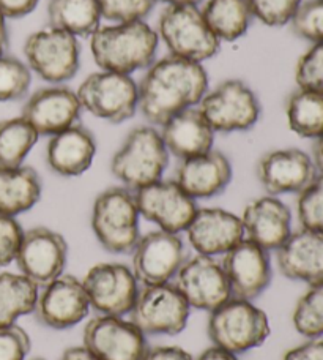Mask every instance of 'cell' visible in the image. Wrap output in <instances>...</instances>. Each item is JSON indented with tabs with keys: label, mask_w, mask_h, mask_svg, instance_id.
<instances>
[{
	"label": "cell",
	"mask_w": 323,
	"mask_h": 360,
	"mask_svg": "<svg viewBox=\"0 0 323 360\" xmlns=\"http://www.w3.org/2000/svg\"><path fill=\"white\" fill-rule=\"evenodd\" d=\"M176 286L191 308L209 313L232 297L228 276L215 256L197 253L186 259L176 275Z\"/></svg>",
	"instance_id": "17"
},
{
	"label": "cell",
	"mask_w": 323,
	"mask_h": 360,
	"mask_svg": "<svg viewBox=\"0 0 323 360\" xmlns=\"http://www.w3.org/2000/svg\"><path fill=\"white\" fill-rule=\"evenodd\" d=\"M286 117L296 136L317 139L323 134V94L296 87L286 100Z\"/></svg>",
	"instance_id": "30"
},
{
	"label": "cell",
	"mask_w": 323,
	"mask_h": 360,
	"mask_svg": "<svg viewBox=\"0 0 323 360\" xmlns=\"http://www.w3.org/2000/svg\"><path fill=\"white\" fill-rule=\"evenodd\" d=\"M139 209L134 191L124 185L109 186L96 196L92 207V229L109 253H131L140 237Z\"/></svg>",
	"instance_id": "4"
},
{
	"label": "cell",
	"mask_w": 323,
	"mask_h": 360,
	"mask_svg": "<svg viewBox=\"0 0 323 360\" xmlns=\"http://www.w3.org/2000/svg\"><path fill=\"white\" fill-rule=\"evenodd\" d=\"M134 196L140 217L157 224L158 229L173 234L186 231L199 209L197 202L176 180L161 179L134 191Z\"/></svg>",
	"instance_id": "14"
},
{
	"label": "cell",
	"mask_w": 323,
	"mask_h": 360,
	"mask_svg": "<svg viewBox=\"0 0 323 360\" xmlns=\"http://www.w3.org/2000/svg\"><path fill=\"white\" fill-rule=\"evenodd\" d=\"M171 56L204 63L219 53L221 43L209 29L197 5H167L154 29Z\"/></svg>",
	"instance_id": "6"
},
{
	"label": "cell",
	"mask_w": 323,
	"mask_h": 360,
	"mask_svg": "<svg viewBox=\"0 0 323 360\" xmlns=\"http://www.w3.org/2000/svg\"><path fill=\"white\" fill-rule=\"evenodd\" d=\"M38 134L22 115L0 120V166L16 168L38 143Z\"/></svg>",
	"instance_id": "32"
},
{
	"label": "cell",
	"mask_w": 323,
	"mask_h": 360,
	"mask_svg": "<svg viewBox=\"0 0 323 360\" xmlns=\"http://www.w3.org/2000/svg\"><path fill=\"white\" fill-rule=\"evenodd\" d=\"M82 285L88 295L90 307L100 314L125 316L134 305L139 281L131 267L120 262H100L84 276Z\"/></svg>",
	"instance_id": "13"
},
{
	"label": "cell",
	"mask_w": 323,
	"mask_h": 360,
	"mask_svg": "<svg viewBox=\"0 0 323 360\" xmlns=\"http://www.w3.org/2000/svg\"><path fill=\"white\" fill-rule=\"evenodd\" d=\"M84 348L98 360H142L145 335L124 316L100 314L84 327Z\"/></svg>",
	"instance_id": "16"
},
{
	"label": "cell",
	"mask_w": 323,
	"mask_h": 360,
	"mask_svg": "<svg viewBox=\"0 0 323 360\" xmlns=\"http://www.w3.org/2000/svg\"><path fill=\"white\" fill-rule=\"evenodd\" d=\"M8 27H6V18L0 13V57L5 56L8 49Z\"/></svg>",
	"instance_id": "48"
},
{
	"label": "cell",
	"mask_w": 323,
	"mask_h": 360,
	"mask_svg": "<svg viewBox=\"0 0 323 360\" xmlns=\"http://www.w3.org/2000/svg\"><path fill=\"white\" fill-rule=\"evenodd\" d=\"M232 176L230 160L223 152L211 149L202 155L180 160L176 182L197 201L221 195L232 182Z\"/></svg>",
	"instance_id": "24"
},
{
	"label": "cell",
	"mask_w": 323,
	"mask_h": 360,
	"mask_svg": "<svg viewBox=\"0 0 323 360\" xmlns=\"http://www.w3.org/2000/svg\"><path fill=\"white\" fill-rule=\"evenodd\" d=\"M167 152L178 160L192 158L213 149L215 131L197 106L178 112L161 125Z\"/></svg>",
	"instance_id": "26"
},
{
	"label": "cell",
	"mask_w": 323,
	"mask_h": 360,
	"mask_svg": "<svg viewBox=\"0 0 323 360\" xmlns=\"http://www.w3.org/2000/svg\"><path fill=\"white\" fill-rule=\"evenodd\" d=\"M131 255V270L142 286L169 283L186 261L182 237L163 229L140 236Z\"/></svg>",
	"instance_id": "11"
},
{
	"label": "cell",
	"mask_w": 323,
	"mask_h": 360,
	"mask_svg": "<svg viewBox=\"0 0 323 360\" xmlns=\"http://www.w3.org/2000/svg\"><path fill=\"white\" fill-rule=\"evenodd\" d=\"M43 182L30 166L4 168L0 166V212L18 217L34 209L41 198Z\"/></svg>",
	"instance_id": "27"
},
{
	"label": "cell",
	"mask_w": 323,
	"mask_h": 360,
	"mask_svg": "<svg viewBox=\"0 0 323 360\" xmlns=\"http://www.w3.org/2000/svg\"><path fill=\"white\" fill-rule=\"evenodd\" d=\"M223 256L221 264L232 297L253 302L267 291L273 278L270 252L243 239Z\"/></svg>",
	"instance_id": "19"
},
{
	"label": "cell",
	"mask_w": 323,
	"mask_h": 360,
	"mask_svg": "<svg viewBox=\"0 0 323 360\" xmlns=\"http://www.w3.org/2000/svg\"><path fill=\"white\" fill-rule=\"evenodd\" d=\"M282 360H323V338H308V342L289 349Z\"/></svg>",
	"instance_id": "42"
},
{
	"label": "cell",
	"mask_w": 323,
	"mask_h": 360,
	"mask_svg": "<svg viewBox=\"0 0 323 360\" xmlns=\"http://www.w3.org/2000/svg\"><path fill=\"white\" fill-rule=\"evenodd\" d=\"M194 360H238V357L237 354H232V352L225 351L223 348H218V346L213 345Z\"/></svg>",
	"instance_id": "45"
},
{
	"label": "cell",
	"mask_w": 323,
	"mask_h": 360,
	"mask_svg": "<svg viewBox=\"0 0 323 360\" xmlns=\"http://www.w3.org/2000/svg\"><path fill=\"white\" fill-rule=\"evenodd\" d=\"M295 330L306 338H323V283L309 286L292 314Z\"/></svg>",
	"instance_id": "33"
},
{
	"label": "cell",
	"mask_w": 323,
	"mask_h": 360,
	"mask_svg": "<svg viewBox=\"0 0 323 360\" xmlns=\"http://www.w3.org/2000/svg\"><path fill=\"white\" fill-rule=\"evenodd\" d=\"M60 360H98L84 346H73L63 352Z\"/></svg>",
	"instance_id": "46"
},
{
	"label": "cell",
	"mask_w": 323,
	"mask_h": 360,
	"mask_svg": "<svg viewBox=\"0 0 323 360\" xmlns=\"http://www.w3.org/2000/svg\"><path fill=\"white\" fill-rule=\"evenodd\" d=\"M82 112L76 90L65 84H49L35 90L22 108V117L40 136H54L79 124Z\"/></svg>",
	"instance_id": "20"
},
{
	"label": "cell",
	"mask_w": 323,
	"mask_h": 360,
	"mask_svg": "<svg viewBox=\"0 0 323 360\" xmlns=\"http://www.w3.org/2000/svg\"><path fill=\"white\" fill-rule=\"evenodd\" d=\"M296 87L323 94V43H314L295 67Z\"/></svg>",
	"instance_id": "38"
},
{
	"label": "cell",
	"mask_w": 323,
	"mask_h": 360,
	"mask_svg": "<svg viewBox=\"0 0 323 360\" xmlns=\"http://www.w3.org/2000/svg\"><path fill=\"white\" fill-rule=\"evenodd\" d=\"M244 239L267 252H276L292 234V210L277 196L253 199L243 210Z\"/></svg>",
	"instance_id": "22"
},
{
	"label": "cell",
	"mask_w": 323,
	"mask_h": 360,
	"mask_svg": "<svg viewBox=\"0 0 323 360\" xmlns=\"http://www.w3.org/2000/svg\"><path fill=\"white\" fill-rule=\"evenodd\" d=\"M100 0H49L48 21L51 27L81 37H92L101 27Z\"/></svg>",
	"instance_id": "29"
},
{
	"label": "cell",
	"mask_w": 323,
	"mask_h": 360,
	"mask_svg": "<svg viewBox=\"0 0 323 360\" xmlns=\"http://www.w3.org/2000/svg\"><path fill=\"white\" fill-rule=\"evenodd\" d=\"M67 261L68 243L60 233L46 226L24 231L15 262L21 274L38 288L46 286L60 276Z\"/></svg>",
	"instance_id": "12"
},
{
	"label": "cell",
	"mask_w": 323,
	"mask_h": 360,
	"mask_svg": "<svg viewBox=\"0 0 323 360\" xmlns=\"http://www.w3.org/2000/svg\"><path fill=\"white\" fill-rule=\"evenodd\" d=\"M90 308L82 280L62 274L38 292L34 314L41 326L63 330L82 323Z\"/></svg>",
	"instance_id": "15"
},
{
	"label": "cell",
	"mask_w": 323,
	"mask_h": 360,
	"mask_svg": "<svg viewBox=\"0 0 323 360\" xmlns=\"http://www.w3.org/2000/svg\"><path fill=\"white\" fill-rule=\"evenodd\" d=\"M76 94L82 111L111 124H124L139 111V86L131 75L100 70L90 73Z\"/></svg>",
	"instance_id": "7"
},
{
	"label": "cell",
	"mask_w": 323,
	"mask_h": 360,
	"mask_svg": "<svg viewBox=\"0 0 323 360\" xmlns=\"http://www.w3.org/2000/svg\"><path fill=\"white\" fill-rule=\"evenodd\" d=\"M157 0H100L103 19L111 22L140 21L150 15Z\"/></svg>",
	"instance_id": "39"
},
{
	"label": "cell",
	"mask_w": 323,
	"mask_h": 360,
	"mask_svg": "<svg viewBox=\"0 0 323 360\" xmlns=\"http://www.w3.org/2000/svg\"><path fill=\"white\" fill-rule=\"evenodd\" d=\"M24 57L32 75L48 84H65L79 72V38L48 25L27 37Z\"/></svg>",
	"instance_id": "8"
},
{
	"label": "cell",
	"mask_w": 323,
	"mask_h": 360,
	"mask_svg": "<svg viewBox=\"0 0 323 360\" xmlns=\"http://www.w3.org/2000/svg\"><path fill=\"white\" fill-rule=\"evenodd\" d=\"M159 37L144 19L101 25L90 37V53L105 72L131 75L157 60Z\"/></svg>",
	"instance_id": "2"
},
{
	"label": "cell",
	"mask_w": 323,
	"mask_h": 360,
	"mask_svg": "<svg viewBox=\"0 0 323 360\" xmlns=\"http://www.w3.org/2000/svg\"><path fill=\"white\" fill-rule=\"evenodd\" d=\"M34 360H44V359H34Z\"/></svg>",
	"instance_id": "50"
},
{
	"label": "cell",
	"mask_w": 323,
	"mask_h": 360,
	"mask_svg": "<svg viewBox=\"0 0 323 360\" xmlns=\"http://www.w3.org/2000/svg\"><path fill=\"white\" fill-rule=\"evenodd\" d=\"M199 111L215 133H240L253 128L262 114V106L249 84L242 79H225L204 95Z\"/></svg>",
	"instance_id": "10"
},
{
	"label": "cell",
	"mask_w": 323,
	"mask_h": 360,
	"mask_svg": "<svg viewBox=\"0 0 323 360\" xmlns=\"http://www.w3.org/2000/svg\"><path fill=\"white\" fill-rule=\"evenodd\" d=\"M139 111L148 124L161 127L172 115L197 106L209 92L204 63L167 54L154 60L138 82Z\"/></svg>",
	"instance_id": "1"
},
{
	"label": "cell",
	"mask_w": 323,
	"mask_h": 360,
	"mask_svg": "<svg viewBox=\"0 0 323 360\" xmlns=\"http://www.w3.org/2000/svg\"><path fill=\"white\" fill-rule=\"evenodd\" d=\"M32 72L27 63L13 56L0 57V103L24 98L32 86Z\"/></svg>",
	"instance_id": "34"
},
{
	"label": "cell",
	"mask_w": 323,
	"mask_h": 360,
	"mask_svg": "<svg viewBox=\"0 0 323 360\" xmlns=\"http://www.w3.org/2000/svg\"><path fill=\"white\" fill-rule=\"evenodd\" d=\"M190 245L199 255H225L244 239L242 218L221 207L197 209L186 228Z\"/></svg>",
	"instance_id": "21"
},
{
	"label": "cell",
	"mask_w": 323,
	"mask_h": 360,
	"mask_svg": "<svg viewBox=\"0 0 323 360\" xmlns=\"http://www.w3.org/2000/svg\"><path fill=\"white\" fill-rule=\"evenodd\" d=\"M38 292L40 288L22 274H0V324H13L34 313Z\"/></svg>",
	"instance_id": "31"
},
{
	"label": "cell",
	"mask_w": 323,
	"mask_h": 360,
	"mask_svg": "<svg viewBox=\"0 0 323 360\" xmlns=\"http://www.w3.org/2000/svg\"><path fill=\"white\" fill-rule=\"evenodd\" d=\"M30 348L29 333L21 326L0 324V360H25Z\"/></svg>",
	"instance_id": "40"
},
{
	"label": "cell",
	"mask_w": 323,
	"mask_h": 360,
	"mask_svg": "<svg viewBox=\"0 0 323 360\" xmlns=\"http://www.w3.org/2000/svg\"><path fill=\"white\" fill-rule=\"evenodd\" d=\"M311 158L314 162L315 169H317V172H322L323 174V134H320L317 139H314Z\"/></svg>",
	"instance_id": "47"
},
{
	"label": "cell",
	"mask_w": 323,
	"mask_h": 360,
	"mask_svg": "<svg viewBox=\"0 0 323 360\" xmlns=\"http://www.w3.org/2000/svg\"><path fill=\"white\" fill-rule=\"evenodd\" d=\"M289 25L301 40L323 43V0L301 2Z\"/></svg>",
	"instance_id": "36"
},
{
	"label": "cell",
	"mask_w": 323,
	"mask_h": 360,
	"mask_svg": "<svg viewBox=\"0 0 323 360\" xmlns=\"http://www.w3.org/2000/svg\"><path fill=\"white\" fill-rule=\"evenodd\" d=\"M276 264L289 280L309 286L323 283V234L305 228L292 231L276 250Z\"/></svg>",
	"instance_id": "23"
},
{
	"label": "cell",
	"mask_w": 323,
	"mask_h": 360,
	"mask_svg": "<svg viewBox=\"0 0 323 360\" xmlns=\"http://www.w3.org/2000/svg\"><path fill=\"white\" fill-rule=\"evenodd\" d=\"M200 11L221 44L240 40L254 19L248 0H206Z\"/></svg>",
	"instance_id": "28"
},
{
	"label": "cell",
	"mask_w": 323,
	"mask_h": 360,
	"mask_svg": "<svg viewBox=\"0 0 323 360\" xmlns=\"http://www.w3.org/2000/svg\"><path fill=\"white\" fill-rule=\"evenodd\" d=\"M171 153L157 127L142 125L128 133L124 144L114 153L111 171L119 182L131 191L163 179Z\"/></svg>",
	"instance_id": "3"
},
{
	"label": "cell",
	"mask_w": 323,
	"mask_h": 360,
	"mask_svg": "<svg viewBox=\"0 0 323 360\" xmlns=\"http://www.w3.org/2000/svg\"><path fill=\"white\" fill-rule=\"evenodd\" d=\"M206 332L213 345L238 356L267 342L271 326L268 314L253 302L230 297L210 311Z\"/></svg>",
	"instance_id": "5"
},
{
	"label": "cell",
	"mask_w": 323,
	"mask_h": 360,
	"mask_svg": "<svg viewBox=\"0 0 323 360\" xmlns=\"http://www.w3.org/2000/svg\"><path fill=\"white\" fill-rule=\"evenodd\" d=\"M40 0H0V13L6 19H19L30 15Z\"/></svg>",
	"instance_id": "43"
},
{
	"label": "cell",
	"mask_w": 323,
	"mask_h": 360,
	"mask_svg": "<svg viewBox=\"0 0 323 360\" xmlns=\"http://www.w3.org/2000/svg\"><path fill=\"white\" fill-rule=\"evenodd\" d=\"M22 236L24 229L16 220V217L0 212V267L15 262Z\"/></svg>",
	"instance_id": "41"
},
{
	"label": "cell",
	"mask_w": 323,
	"mask_h": 360,
	"mask_svg": "<svg viewBox=\"0 0 323 360\" xmlns=\"http://www.w3.org/2000/svg\"><path fill=\"white\" fill-rule=\"evenodd\" d=\"M303 0H248L253 18L267 27L290 24Z\"/></svg>",
	"instance_id": "37"
},
{
	"label": "cell",
	"mask_w": 323,
	"mask_h": 360,
	"mask_svg": "<svg viewBox=\"0 0 323 360\" xmlns=\"http://www.w3.org/2000/svg\"><path fill=\"white\" fill-rule=\"evenodd\" d=\"M96 155V139L87 127L74 124L51 136L46 147V163L60 177H79L92 166Z\"/></svg>",
	"instance_id": "25"
},
{
	"label": "cell",
	"mask_w": 323,
	"mask_h": 360,
	"mask_svg": "<svg viewBox=\"0 0 323 360\" xmlns=\"http://www.w3.org/2000/svg\"><path fill=\"white\" fill-rule=\"evenodd\" d=\"M191 307L176 283L145 285L129 311V321L144 335H178L188 326Z\"/></svg>",
	"instance_id": "9"
},
{
	"label": "cell",
	"mask_w": 323,
	"mask_h": 360,
	"mask_svg": "<svg viewBox=\"0 0 323 360\" xmlns=\"http://www.w3.org/2000/svg\"><path fill=\"white\" fill-rule=\"evenodd\" d=\"M296 215L300 226L323 234V174L317 172L296 198Z\"/></svg>",
	"instance_id": "35"
},
{
	"label": "cell",
	"mask_w": 323,
	"mask_h": 360,
	"mask_svg": "<svg viewBox=\"0 0 323 360\" xmlns=\"http://www.w3.org/2000/svg\"><path fill=\"white\" fill-rule=\"evenodd\" d=\"M256 176L270 196L298 195L317 176V169L309 153L287 147L263 153L257 162Z\"/></svg>",
	"instance_id": "18"
},
{
	"label": "cell",
	"mask_w": 323,
	"mask_h": 360,
	"mask_svg": "<svg viewBox=\"0 0 323 360\" xmlns=\"http://www.w3.org/2000/svg\"><path fill=\"white\" fill-rule=\"evenodd\" d=\"M157 2H164L166 5H197L202 0H157Z\"/></svg>",
	"instance_id": "49"
},
{
	"label": "cell",
	"mask_w": 323,
	"mask_h": 360,
	"mask_svg": "<svg viewBox=\"0 0 323 360\" xmlns=\"http://www.w3.org/2000/svg\"><path fill=\"white\" fill-rule=\"evenodd\" d=\"M142 360H194L188 351L180 346H154L145 351Z\"/></svg>",
	"instance_id": "44"
}]
</instances>
